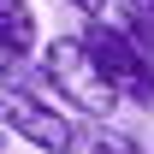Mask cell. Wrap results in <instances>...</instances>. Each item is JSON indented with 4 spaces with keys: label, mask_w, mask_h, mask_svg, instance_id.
Masks as SVG:
<instances>
[{
    "label": "cell",
    "mask_w": 154,
    "mask_h": 154,
    "mask_svg": "<svg viewBox=\"0 0 154 154\" xmlns=\"http://www.w3.org/2000/svg\"><path fill=\"white\" fill-rule=\"evenodd\" d=\"M42 83L54 89V101H65L83 119H113L119 113V89L101 77V65L89 59L83 36H54L42 48Z\"/></svg>",
    "instance_id": "cell-1"
},
{
    "label": "cell",
    "mask_w": 154,
    "mask_h": 154,
    "mask_svg": "<svg viewBox=\"0 0 154 154\" xmlns=\"http://www.w3.org/2000/svg\"><path fill=\"white\" fill-rule=\"evenodd\" d=\"M0 131L6 136H24L30 148L42 154H77V125L71 113L48 101L42 89L18 83V77H0Z\"/></svg>",
    "instance_id": "cell-2"
},
{
    "label": "cell",
    "mask_w": 154,
    "mask_h": 154,
    "mask_svg": "<svg viewBox=\"0 0 154 154\" xmlns=\"http://www.w3.org/2000/svg\"><path fill=\"white\" fill-rule=\"evenodd\" d=\"M77 36H83V48H89V59L101 65V77L119 89V101H136V107L154 113V65H148V54H142L113 18H89Z\"/></svg>",
    "instance_id": "cell-3"
},
{
    "label": "cell",
    "mask_w": 154,
    "mask_h": 154,
    "mask_svg": "<svg viewBox=\"0 0 154 154\" xmlns=\"http://www.w3.org/2000/svg\"><path fill=\"white\" fill-rule=\"evenodd\" d=\"M0 42L18 48V54H36L42 30H36V6L30 0H0Z\"/></svg>",
    "instance_id": "cell-4"
},
{
    "label": "cell",
    "mask_w": 154,
    "mask_h": 154,
    "mask_svg": "<svg viewBox=\"0 0 154 154\" xmlns=\"http://www.w3.org/2000/svg\"><path fill=\"white\" fill-rule=\"evenodd\" d=\"M107 12H113V24L148 54V65H154V0H119V6H107Z\"/></svg>",
    "instance_id": "cell-5"
},
{
    "label": "cell",
    "mask_w": 154,
    "mask_h": 154,
    "mask_svg": "<svg viewBox=\"0 0 154 154\" xmlns=\"http://www.w3.org/2000/svg\"><path fill=\"white\" fill-rule=\"evenodd\" d=\"M77 148H89V154H148V148H142V142H136V136H125V131H113L107 119H95V131H89V136L77 131Z\"/></svg>",
    "instance_id": "cell-6"
},
{
    "label": "cell",
    "mask_w": 154,
    "mask_h": 154,
    "mask_svg": "<svg viewBox=\"0 0 154 154\" xmlns=\"http://www.w3.org/2000/svg\"><path fill=\"white\" fill-rule=\"evenodd\" d=\"M24 71V54L18 48H6V42H0V77H18Z\"/></svg>",
    "instance_id": "cell-7"
},
{
    "label": "cell",
    "mask_w": 154,
    "mask_h": 154,
    "mask_svg": "<svg viewBox=\"0 0 154 154\" xmlns=\"http://www.w3.org/2000/svg\"><path fill=\"white\" fill-rule=\"evenodd\" d=\"M65 6H77L83 18H107V6H113V0H65Z\"/></svg>",
    "instance_id": "cell-8"
},
{
    "label": "cell",
    "mask_w": 154,
    "mask_h": 154,
    "mask_svg": "<svg viewBox=\"0 0 154 154\" xmlns=\"http://www.w3.org/2000/svg\"><path fill=\"white\" fill-rule=\"evenodd\" d=\"M0 148H6V131H0Z\"/></svg>",
    "instance_id": "cell-9"
}]
</instances>
